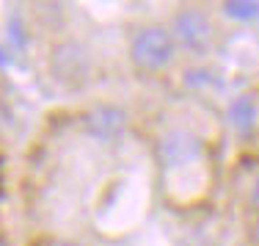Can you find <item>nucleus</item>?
<instances>
[{
  "instance_id": "f257e3e1",
  "label": "nucleus",
  "mask_w": 259,
  "mask_h": 246,
  "mask_svg": "<svg viewBox=\"0 0 259 246\" xmlns=\"http://www.w3.org/2000/svg\"><path fill=\"white\" fill-rule=\"evenodd\" d=\"M174 50H177V45L171 39V33L157 25L141 28L133 36V42H130V58L144 72H157L163 66H168L171 58H174Z\"/></svg>"
},
{
  "instance_id": "1a4fd4ad",
  "label": "nucleus",
  "mask_w": 259,
  "mask_h": 246,
  "mask_svg": "<svg viewBox=\"0 0 259 246\" xmlns=\"http://www.w3.org/2000/svg\"><path fill=\"white\" fill-rule=\"evenodd\" d=\"M251 202L259 207V174H256V180H254V188H251Z\"/></svg>"
},
{
  "instance_id": "0eeeda50",
  "label": "nucleus",
  "mask_w": 259,
  "mask_h": 246,
  "mask_svg": "<svg viewBox=\"0 0 259 246\" xmlns=\"http://www.w3.org/2000/svg\"><path fill=\"white\" fill-rule=\"evenodd\" d=\"M224 14L240 22L259 20V3H254V0H229V3H224Z\"/></svg>"
},
{
  "instance_id": "39448f33",
  "label": "nucleus",
  "mask_w": 259,
  "mask_h": 246,
  "mask_svg": "<svg viewBox=\"0 0 259 246\" xmlns=\"http://www.w3.org/2000/svg\"><path fill=\"white\" fill-rule=\"evenodd\" d=\"M53 72L64 83H80L85 78V72H89V55L75 42L58 45L53 53Z\"/></svg>"
},
{
  "instance_id": "20e7f679",
  "label": "nucleus",
  "mask_w": 259,
  "mask_h": 246,
  "mask_svg": "<svg viewBox=\"0 0 259 246\" xmlns=\"http://www.w3.org/2000/svg\"><path fill=\"white\" fill-rule=\"evenodd\" d=\"M85 130L89 136H94L97 141H116L119 136H124L127 130V114L116 106H97L85 114Z\"/></svg>"
},
{
  "instance_id": "6e6552de",
  "label": "nucleus",
  "mask_w": 259,
  "mask_h": 246,
  "mask_svg": "<svg viewBox=\"0 0 259 246\" xmlns=\"http://www.w3.org/2000/svg\"><path fill=\"white\" fill-rule=\"evenodd\" d=\"M39 246H80V243H72V241H61V238H50V241H41Z\"/></svg>"
},
{
  "instance_id": "9d476101",
  "label": "nucleus",
  "mask_w": 259,
  "mask_h": 246,
  "mask_svg": "<svg viewBox=\"0 0 259 246\" xmlns=\"http://www.w3.org/2000/svg\"><path fill=\"white\" fill-rule=\"evenodd\" d=\"M254 243L259 246V221H256V224H254Z\"/></svg>"
},
{
  "instance_id": "423d86ee",
  "label": "nucleus",
  "mask_w": 259,
  "mask_h": 246,
  "mask_svg": "<svg viewBox=\"0 0 259 246\" xmlns=\"http://www.w3.org/2000/svg\"><path fill=\"white\" fill-rule=\"evenodd\" d=\"M229 119H232V125L237 127V130H243V133L251 130L254 122H256V102H254V97L243 94V97H237V100H232Z\"/></svg>"
},
{
  "instance_id": "7ed1b4c3",
  "label": "nucleus",
  "mask_w": 259,
  "mask_h": 246,
  "mask_svg": "<svg viewBox=\"0 0 259 246\" xmlns=\"http://www.w3.org/2000/svg\"><path fill=\"white\" fill-rule=\"evenodd\" d=\"M160 161L165 169H177V166H188L201 158V141L190 130H168L157 144Z\"/></svg>"
},
{
  "instance_id": "f03ea898",
  "label": "nucleus",
  "mask_w": 259,
  "mask_h": 246,
  "mask_svg": "<svg viewBox=\"0 0 259 246\" xmlns=\"http://www.w3.org/2000/svg\"><path fill=\"white\" fill-rule=\"evenodd\" d=\"M185 50L190 53H204L212 42V25H209L207 14L199 9H182L174 17V36ZM174 42V45H177Z\"/></svg>"
}]
</instances>
